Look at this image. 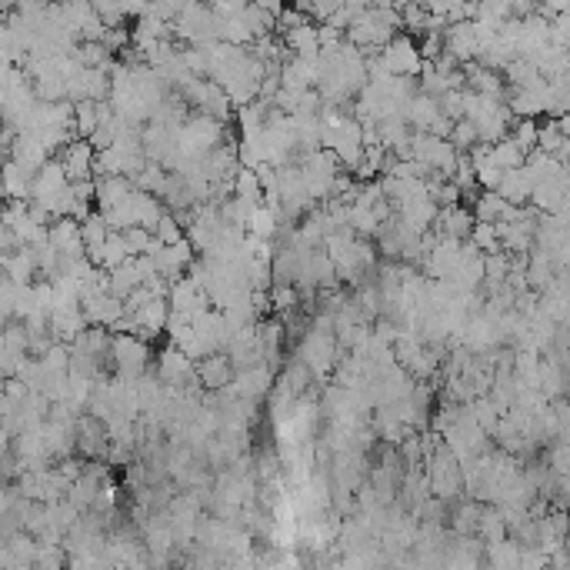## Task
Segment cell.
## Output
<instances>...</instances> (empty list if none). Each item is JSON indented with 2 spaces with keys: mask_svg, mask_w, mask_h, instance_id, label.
I'll list each match as a JSON object with an SVG mask.
<instances>
[{
  "mask_svg": "<svg viewBox=\"0 0 570 570\" xmlns=\"http://www.w3.org/2000/svg\"><path fill=\"white\" fill-rule=\"evenodd\" d=\"M400 30V10L387 0H374L370 7H364L360 14L344 27V37L354 47H360L364 54H377Z\"/></svg>",
  "mask_w": 570,
  "mask_h": 570,
  "instance_id": "6da1fadb",
  "label": "cell"
},
{
  "mask_svg": "<svg viewBox=\"0 0 570 570\" xmlns=\"http://www.w3.org/2000/svg\"><path fill=\"white\" fill-rule=\"evenodd\" d=\"M170 34H174L184 47H207L217 37V10L207 0H190L170 20Z\"/></svg>",
  "mask_w": 570,
  "mask_h": 570,
  "instance_id": "7a4b0ae2",
  "label": "cell"
},
{
  "mask_svg": "<svg viewBox=\"0 0 570 570\" xmlns=\"http://www.w3.org/2000/svg\"><path fill=\"white\" fill-rule=\"evenodd\" d=\"M337 354H340V347H337L334 330H324V327L307 324L304 337H300V344H297V360L310 370V377H314V380H324L330 370H334Z\"/></svg>",
  "mask_w": 570,
  "mask_h": 570,
  "instance_id": "3957f363",
  "label": "cell"
},
{
  "mask_svg": "<svg viewBox=\"0 0 570 570\" xmlns=\"http://www.w3.org/2000/svg\"><path fill=\"white\" fill-rule=\"evenodd\" d=\"M227 124L207 114H187L184 124L177 127V150L180 157H204L217 144H224Z\"/></svg>",
  "mask_w": 570,
  "mask_h": 570,
  "instance_id": "277c9868",
  "label": "cell"
},
{
  "mask_svg": "<svg viewBox=\"0 0 570 570\" xmlns=\"http://www.w3.org/2000/svg\"><path fill=\"white\" fill-rule=\"evenodd\" d=\"M150 367V344L137 334H110V370L134 380Z\"/></svg>",
  "mask_w": 570,
  "mask_h": 570,
  "instance_id": "5b68a950",
  "label": "cell"
},
{
  "mask_svg": "<svg viewBox=\"0 0 570 570\" xmlns=\"http://www.w3.org/2000/svg\"><path fill=\"white\" fill-rule=\"evenodd\" d=\"M377 64L384 67L387 74L417 77L420 74V64H424V57H420V47H417V37L400 34V30H397V34L377 50Z\"/></svg>",
  "mask_w": 570,
  "mask_h": 570,
  "instance_id": "8992f818",
  "label": "cell"
},
{
  "mask_svg": "<svg viewBox=\"0 0 570 570\" xmlns=\"http://www.w3.org/2000/svg\"><path fill=\"white\" fill-rule=\"evenodd\" d=\"M107 444H110V434H107V424L94 414H80L77 417V427H74V447L84 454L87 460H104L107 457Z\"/></svg>",
  "mask_w": 570,
  "mask_h": 570,
  "instance_id": "52a82bcc",
  "label": "cell"
},
{
  "mask_svg": "<svg viewBox=\"0 0 570 570\" xmlns=\"http://www.w3.org/2000/svg\"><path fill=\"white\" fill-rule=\"evenodd\" d=\"M444 54L454 57L457 64H470V60H477L480 44H477L474 17L454 20V24H444Z\"/></svg>",
  "mask_w": 570,
  "mask_h": 570,
  "instance_id": "ba28073f",
  "label": "cell"
},
{
  "mask_svg": "<svg viewBox=\"0 0 570 570\" xmlns=\"http://www.w3.org/2000/svg\"><path fill=\"white\" fill-rule=\"evenodd\" d=\"M270 387H274V367L267 364H250L244 370H234V380H230V390L237 397L254 400V404H260L270 394Z\"/></svg>",
  "mask_w": 570,
  "mask_h": 570,
  "instance_id": "9c48e42d",
  "label": "cell"
},
{
  "mask_svg": "<svg viewBox=\"0 0 570 570\" xmlns=\"http://www.w3.org/2000/svg\"><path fill=\"white\" fill-rule=\"evenodd\" d=\"M64 167V177L67 180H87L94 177V147H90L87 137H74L70 144H64L54 154Z\"/></svg>",
  "mask_w": 570,
  "mask_h": 570,
  "instance_id": "30bf717a",
  "label": "cell"
},
{
  "mask_svg": "<svg viewBox=\"0 0 570 570\" xmlns=\"http://www.w3.org/2000/svg\"><path fill=\"white\" fill-rule=\"evenodd\" d=\"M167 304H170V310H177V314L194 317V314H200V310L210 307V297L204 294V287H200L197 280H190V277L180 274L177 280H170Z\"/></svg>",
  "mask_w": 570,
  "mask_h": 570,
  "instance_id": "8fae6325",
  "label": "cell"
},
{
  "mask_svg": "<svg viewBox=\"0 0 570 570\" xmlns=\"http://www.w3.org/2000/svg\"><path fill=\"white\" fill-rule=\"evenodd\" d=\"M150 260H154V270L160 277L177 280L187 270L190 260H194V247H190L187 237L177 240V244H160L154 254H150Z\"/></svg>",
  "mask_w": 570,
  "mask_h": 570,
  "instance_id": "7c38bea8",
  "label": "cell"
},
{
  "mask_svg": "<svg viewBox=\"0 0 570 570\" xmlns=\"http://www.w3.org/2000/svg\"><path fill=\"white\" fill-rule=\"evenodd\" d=\"M194 370L204 390H224L230 380H234V367H230L224 350H210V354L194 360Z\"/></svg>",
  "mask_w": 570,
  "mask_h": 570,
  "instance_id": "4fadbf2b",
  "label": "cell"
},
{
  "mask_svg": "<svg viewBox=\"0 0 570 570\" xmlns=\"http://www.w3.org/2000/svg\"><path fill=\"white\" fill-rule=\"evenodd\" d=\"M460 70H464V87H467V90H474V94H484V97L504 100L507 80H504V74H500V70L477 64V60H470V64H464Z\"/></svg>",
  "mask_w": 570,
  "mask_h": 570,
  "instance_id": "5bb4252c",
  "label": "cell"
},
{
  "mask_svg": "<svg viewBox=\"0 0 570 570\" xmlns=\"http://www.w3.org/2000/svg\"><path fill=\"white\" fill-rule=\"evenodd\" d=\"M280 44H284L287 54H294V57H317V54H320L317 24H314L310 17H304L300 24L280 30Z\"/></svg>",
  "mask_w": 570,
  "mask_h": 570,
  "instance_id": "9a60e30c",
  "label": "cell"
},
{
  "mask_svg": "<svg viewBox=\"0 0 570 570\" xmlns=\"http://www.w3.org/2000/svg\"><path fill=\"white\" fill-rule=\"evenodd\" d=\"M470 227H474V214H470L467 204H450V207H437L434 217V234L440 237H454V240H467Z\"/></svg>",
  "mask_w": 570,
  "mask_h": 570,
  "instance_id": "2e32d148",
  "label": "cell"
},
{
  "mask_svg": "<svg viewBox=\"0 0 570 570\" xmlns=\"http://www.w3.org/2000/svg\"><path fill=\"white\" fill-rule=\"evenodd\" d=\"M130 190H134V180L124 177V174H104L94 180V204L97 210H110L117 204H124L130 197Z\"/></svg>",
  "mask_w": 570,
  "mask_h": 570,
  "instance_id": "e0dca14e",
  "label": "cell"
},
{
  "mask_svg": "<svg viewBox=\"0 0 570 570\" xmlns=\"http://www.w3.org/2000/svg\"><path fill=\"white\" fill-rule=\"evenodd\" d=\"M474 204H470V214H474V220H487V224H497V220H507L514 217V204H507L504 197H497V190H477Z\"/></svg>",
  "mask_w": 570,
  "mask_h": 570,
  "instance_id": "ac0fdd59",
  "label": "cell"
},
{
  "mask_svg": "<svg viewBox=\"0 0 570 570\" xmlns=\"http://www.w3.org/2000/svg\"><path fill=\"white\" fill-rule=\"evenodd\" d=\"M494 190H497V197H504L507 204H514V207L527 204V200H530V177H527V170L524 167L504 170V174H500V180L494 184Z\"/></svg>",
  "mask_w": 570,
  "mask_h": 570,
  "instance_id": "d6986e66",
  "label": "cell"
},
{
  "mask_svg": "<svg viewBox=\"0 0 570 570\" xmlns=\"http://www.w3.org/2000/svg\"><path fill=\"white\" fill-rule=\"evenodd\" d=\"M484 560L497 570H517L520 567V544L510 537H500L494 544H484Z\"/></svg>",
  "mask_w": 570,
  "mask_h": 570,
  "instance_id": "ffe728a7",
  "label": "cell"
},
{
  "mask_svg": "<svg viewBox=\"0 0 570 570\" xmlns=\"http://www.w3.org/2000/svg\"><path fill=\"white\" fill-rule=\"evenodd\" d=\"M130 257V250H127V240H124V230H110V234L104 237V244L97 247V257H94V267H117V264H124V260Z\"/></svg>",
  "mask_w": 570,
  "mask_h": 570,
  "instance_id": "44dd1931",
  "label": "cell"
},
{
  "mask_svg": "<svg viewBox=\"0 0 570 570\" xmlns=\"http://www.w3.org/2000/svg\"><path fill=\"white\" fill-rule=\"evenodd\" d=\"M230 194L237 200H244V204L257 207L260 200H264V190H260V180H257V170L254 167H237L234 180H230Z\"/></svg>",
  "mask_w": 570,
  "mask_h": 570,
  "instance_id": "7402d4cb",
  "label": "cell"
},
{
  "mask_svg": "<svg viewBox=\"0 0 570 570\" xmlns=\"http://www.w3.org/2000/svg\"><path fill=\"white\" fill-rule=\"evenodd\" d=\"M277 227H280V210L267 207L264 200H260V204L250 210V217H247V234L274 240L277 237Z\"/></svg>",
  "mask_w": 570,
  "mask_h": 570,
  "instance_id": "603a6c76",
  "label": "cell"
},
{
  "mask_svg": "<svg viewBox=\"0 0 570 570\" xmlns=\"http://www.w3.org/2000/svg\"><path fill=\"white\" fill-rule=\"evenodd\" d=\"M474 534L484 540V544H494V540L507 537V524L504 517H500V510L494 504H484L480 507V517H477V530Z\"/></svg>",
  "mask_w": 570,
  "mask_h": 570,
  "instance_id": "cb8c5ba5",
  "label": "cell"
},
{
  "mask_svg": "<svg viewBox=\"0 0 570 570\" xmlns=\"http://www.w3.org/2000/svg\"><path fill=\"white\" fill-rule=\"evenodd\" d=\"M100 124V100H74V134L90 137Z\"/></svg>",
  "mask_w": 570,
  "mask_h": 570,
  "instance_id": "d4e9b609",
  "label": "cell"
},
{
  "mask_svg": "<svg viewBox=\"0 0 570 570\" xmlns=\"http://www.w3.org/2000/svg\"><path fill=\"white\" fill-rule=\"evenodd\" d=\"M490 157L497 160L500 170H514V167H524V157L527 154L507 134V137H500V140H494V144H490Z\"/></svg>",
  "mask_w": 570,
  "mask_h": 570,
  "instance_id": "484cf974",
  "label": "cell"
},
{
  "mask_svg": "<svg viewBox=\"0 0 570 570\" xmlns=\"http://www.w3.org/2000/svg\"><path fill=\"white\" fill-rule=\"evenodd\" d=\"M480 507H484V504H480V500H474V497H467L464 504H457L454 517H450V530H454V534H474Z\"/></svg>",
  "mask_w": 570,
  "mask_h": 570,
  "instance_id": "4316f807",
  "label": "cell"
},
{
  "mask_svg": "<svg viewBox=\"0 0 570 570\" xmlns=\"http://www.w3.org/2000/svg\"><path fill=\"white\" fill-rule=\"evenodd\" d=\"M510 17H514L510 0H477L474 4V20H484V24H490V27H500Z\"/></svg>",
  "mask_w": 570,
  "mask_h": 570,
  "instance_id": "83f0119b",
  "label": "cell"
},
{
  "mask_svg": "<svg viewBox=\"0 0 570 570\" xmlns=\"http://www.w3.org/2000/svg\"><path fill=\"white\" fill-rule=\"evenodd\" d=\"M510 140L530 154V150L537 147V117H514V124H510Z\"/></svg>",
  "mask_w": 570,
  "mask_h": 570,
  "instance_id": "f1b7e54d",
  "label": "cell"
},
{
  "mask_svg": "<svg viewBox=\"0 0 570 570\" xmlns=\"http://www.w3.org/2000/svg\"><path fill=\"white\" fill-rule=\"evenodd\" d=\"M467 240L480 250V254L500 250V244H497V224H487V220H474V227H470Z\"/></svg>",
  "mask_w": 570,
  "mask_h": 570,
  "instance_id": "f546056e",
  "label": "cell"
},
{
  "mask_svg": "<svg viewBox=\"0 0 570 570\" xmlns=\"http://www.w3.org/2000/svg\"><path fill=\"white\" fill-rule=\"evenodd\" d=\"M154 237H157V244H177V240H184V224H180V217L164 210L154 224Z\"/></svg>",
  "mask_w": 570,
  "mask_h": 570,
  "instance_id": "4dcf8cb0",
  "label": "cell"
},
{
  "mask_svg": "<svg viewBox=\"0 0 570 570\" xmlns=\"http://www.w3.org/2000/svg\"><path fill=\"white\" fill-rule=\"evenodd\" d=\"M447 140H450V144H454L457 150H470L474 144H480V140H477V130H474V124H470L467 117H457L454 124H450Z\"/></svg>",
  "mask_w": 570,
  "mask_h": 570,
  "instance_id": "1f68e13d",
  "label": "cell"
},
{
  "mask_svg": "<svg viewBox=\"0 0 570 570\" xmlns=\"http://www.w3.org/2000/svg\"><path fill=\"white\" fill-rule=\"evenodd\" d=\"M254 4L264 10V14H270V17H280V10H284V0H254Z\"/></svg>",
  "mask_w": 570,
  "mask_h": 570,
  "instance_id": "d6a6232c",
  "label": "cell"
},
{
  "mask_svg": "<svg viewBox=\"0 0 570 570\" xmlns=\"http://www.w3.org/2000/svg\"><path fill=\"white\" fill-rule=\"evenodd\" d=\"M387 4H394V7L400 10V7H404V4H410V0H387Z\"/></svg>",
  "mask_w": 570,
  "mask_h": 570,
  "instance_id": "836d02e7",
  "label": "cell"
}]
</instances>
